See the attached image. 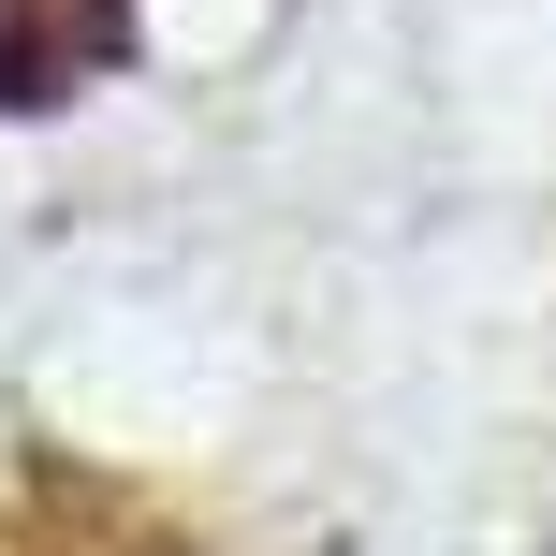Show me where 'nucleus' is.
Masks as SVG:
<instances>
[{
    "mask_svg": "<svg viewBox=\"0 0 556 556\" xmlns=\"http://www.w3.org/2000/svg\"><path fill=\"white\" fill-rule=\"evenodd\" d=\"M132 59V0H0V117H45Z\"/></svg>",
    "mask_w": 556,
    "mask_h": 556,
    "instance_id": "f257e3e1",
    "label": "nucleus"
}]
</instances>
